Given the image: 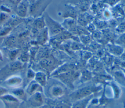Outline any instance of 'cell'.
<instances>
[{
    "label": "cell",
    "mask_w": 125,
    "mask_h": 108,
    "mask_svg": "<svg viewBox=\"0 0 125 108\" xmlns=\"http://www.w3.org/2000/svg\"><path fill=\"white\" fill-rule=\"evenodd\" d=\"M101 89V86L96 85L85 86L81 87L74 90L69 95L70 101L73 103L77 100L94 95L100 91Z\"/></svg>",
    "instance_id": "6da1fadb"
},
{
    "label": "cell",
    "mask_w": 125,
    "mask_h": 108,
    "mask_svg": "<svg viewBox=\"0 0 125 108\" xmlns=\"http://www.w3.org/2000/svg\"><path fill=\"white\" fill-rule=\"evenodd\" d=\"M43 18L49 35L51 36H54L65 30L61 23L51 18L47 13H44Z\"/></svg>",
    "instance_id": "7a4b0ae2"
},
{
    "label": "cell",
    "mask_w": 125,
    "mask_h": 108,
    "mask_svg": "<svg viewBox=\"0 0 125 108\" xmlns=\"http://www.w3.org/2000/svg\"><path fill=\"white\" fill-rule=\"evenodd\" d=\"M66 92L64 85L61 83H54L47 89V95L50 99H58L63 97Z\"/></svg>",
    "instance_id": "3957f363"
},
{
    "label": "cell",
    "mask_w": 125,
    "mask_h": 108,
    "mask_svg": "<svg viewBox=\"0 0 125 108\" xmlns=\"http://www.w3.org/2000/svg\"><path fill=\"white\" fill-rule=\"evenodd\" d=\"M49 0H37L35 1L29 7V12L31 15L36 17H39L43 13L46 8L49 4Z\"/></svg>",
    "instance_id": "277c9868"
},
{
    "label": "cell",
    "mask_w": 125,
    "mask_h": 108,
    "mask_svg": "<svg viewBox=\"0 0 125 108\" xmlns=\"http://www.w3.org/2000/svg\"><path fill=\"white\" fill-rule=\"evenodd\" d=\"M26 105L32 108H38L45 104V97L43 92H38L27 97Z\"/></svg>",
    "instance_id": "5b68a950"
},
{
    "label": "cell",
    "mask_w": 125,
    "mask_h": 108,
    "mask_svg": "<svg viewBox=\"0 0 125 108\" xmlns=\"http://www.w3.org/2000/svg\"><path fill=\"white\" fill-rule=\"evenodd\" d=\"M0 99L7 108H19L20 105V100L10 93L0 97Z\"/></svg>",
    "instance_id": "8992f818"
},
{
    "label": "cell",
    "mask_w": 125,
    "mask_h": 108,
    "mask_svg": "<svg viewBox=\"0 0 125 108\" xmlns=\"http://www.w3.org/2000/svg\"><path fill=\"white\" fill-rule=\"evenodd\" d=\"M57 61L53 57L48 56L40 59L39 61L40 66L44 70H52L53 72L58 67L57 66Z\"/></svg>",
    "instance_id": "52a82bcc"
},
{
    "label": "cell",
    "mask_w": 125,
    "mask_h": 108,
    "mask_svg": "<svg viewBox=\"0 0 125 108\" xmlns=\"http://www.w3.org/2000/svg\"><path fill=\"white\" fill-rule=\"evenodd\" d=\"M22 82V78L18 75H11L7 77L3 82L7 86L13 89L20 87Z\"/></svg>",
    "instance_id": "ba28073f"
},
{
    "label": "cell",
    "mask_w": 125,
    "mask_h": 108,
    "mask_svg": "<svg viewBox=\"0 0 125 108\" xmlns=\"http://www.w3.org/2000/svg\"><path fill=\"white\" fill-rule=\"evenodd\" d=\"M24 90L27 95L28 96L38 92H43V88L37 83L34 79L30 81Z\"/></svg>",
    "instance_id": "9c48e42d"
},
{
    "label": "cell",
    "mask_w": 125,
    "mask_h": 108,
    "mask_svg": "<svg viewBox=\"0 0 125 108\" xmlns=\"http://www.w3.org/2000/svg\"><path fill=\"white\" fill-rule=\"evenodd\" d=\"M28 2L27 0H23L20 2L16 7L17 15L21 18H25L28 12Z\"/></svg>",
    "instance_id": "30bf717a"
},
{
    "label": "cell",
    "mask_w": 125,
    "mask_h": 108,
    "mask_svg": "<svg viewBox=\"0 0 125 108\" xmlns=\"http://www.w3.org/2000/svg\"><path fill=\"white\" fill-rule=\"evenodd\" d=\"M94 97V95H92L77 100L72 103L71 108H87L91 99Z\"/></svg>",
    "instance_id": "8fae6325"
},
{
    "label": "cell",
    "mask_w": 125,
    "mask_h": 108,
    "mask_svg": "<svg viewBox=\"0 0 125 108\" xmlns=\"http://www.w3.org/2000/svg\"><path fill=\"white\" fill-rule=\"evenodd\" d=\"M34 80L43 88L47 84V74L42 71L37 72H35Z\"/></svg>",
    "instance_id": "7c38bea8"
},
{
    "label": "cell",
    "mask_w": 125,
    "mask_h": 108,
    "mask_svg": "<svg viewBox=\"0 0 125 108\" xmlns=\"http://www.w3.org/2000/svg\"><path fill=\"white\" fill-rule=\"evenodd\" d=\"M107 50L111 54L115 56H121L124 52V48L118 44H108Z\"/></svg>",
    "instance_id": "4fadbf2b"
},
{
    "label": "cell",
    "mask_w": 125,
    "mask_h": 108,
    "mask_svg": "<svg viewBox=\"0 0 125 108\" xmlns=\"http://www.w3.org/2000/svg\"><path fill=\"white\" fill-rule=\"evenodd\" d=\"M10 93L17 97L19 100L22 101V102H25L27 98V95L25 91V90H23L20 87L13 89Z\"/></svg>",
    "instance_id": "5bb4252c"
},
{
    "label": "cell",
    "mask_w": 125,
    "mask_h": 108,
    "mask_svg": "<svg viewBox=\"0 0 125 108\" xmlns=\"http://www.w3.org/2000/svg\"><path fill=\"white\" fill-rule=\"evenodd\" d=\"M49 33L46 27L42 29L39 33L37 39L39 43L42 44L45 43L48 40Z\"/></svg>",
    "instance_id": "9a60e30c"
},
{
    "label": "cell",
    "mask_w": 125,
    "mask_h": 108,
    "mask_svg": "<svg viewBox=\"0 0 125 108\" xmlns=\"http://www.w3.org/2000/svg\"><path fill=\"white\" fill-rule=\"evenodd\" d=\"M23 67V63L20 60H13L8 65V69L10 71H16L22 69Z\"/></svg>",
    "instance_id": "2e32d148"
},
{
    "label": "cell",
    "mask_w": 125,
    "mask_h": 108,
    "mask_svg": "<svg viewBox=\"0 0 125 108\" xmlns=\"http://www.w3.org/2000/svg\"><path fill=\"white\" fill-rule=\"evenodd\" d=\"M33 27L37 31L41 30L46 27L43 16L38 17L35 19L33 22Z\"/></svg>",
    "instance_id": "e0dca14e"
},
{
    "label": "cell",
    "mask_w": 125,
    "mask_h": 108,
    "mask_svg": "<svg viewBox=\"0 0 125 108\" xmlns=\"http://www.w3.org/2000/svg\"><path fill=\"white\" fill-rule=\"evenodd\" d=\"M71 104L66 101H60L55 102L51 106L48 105L50 108H71Z\"/></svg>",
    "instance_id": "ac0fdd59"
},
{
    "label": "cell",
    "mask_w": 125,
    "mask_h": 108,
    "mask_svg": "<svg viewBox=\"0 0 125 108\" xmlns=\"http://www.w3.org/2000/svg\"><path fill=\"white\" fill-rule=\"evenodd\" d=\"M111 88L112 89L113 91V93L114 95V97L116 98H118L120 97V95L121 94V90L119 86H118L116 83H111L110 84Z\"/></svg>",
    "instance_id": "d6986e66"
},
{
    "label": "cell",
    "mask_w": 125,
    "mask_h": 108,
    "mask_svg": "<svg viewBox=\"0 0 125 108\" xmlns=\"http://www.w3.org/2000/svg\"><path fill=\"white\" fill-rule=\"evenodd\" d=\"M116 30L119 33H124L125 32V22H121L117 27Z\"/></svg>",
    "instance_id": "ffe728a7"
},
{
    "label": "cell",
    "mask_w": 125,
    "mask_h": 108,
    "mask_svg": "<svg viewBox=\"0 0 125 108\" xmlns=\"http://www.w3.org/2000/svg\"><path fill=\"white\" fill-rule=\"evenodd\" d=\"M8 93H9V91L8 89L2 86H0V97H1Z\"/></svg>",
    "instance_id": "44dd1931"
},
{
    "label": "cell",
    "mask_w": 125,
    "mask_h": 108,
    "mask_svg": "<svg viewBox=\"0 0 125 108\" xmlns=\"http://www.w3.org/2000/svg\"><path fill=\"white\" fill-rule=\"evenodd\" d=\"M35 75V72L34 71H33L32 69L28 70L27 73V77L28 79H34Z\"/></svg>",
    "instance_id": "7402d4cb"
},
{
    "label": "cell",
    "mask_w": 125,
    "mask_h": 108,
    "mask_svg": "<svg viewBox=\"0 0 125 108\" xmlns=\"http://www.w3.org/2000/svg\"><path fill=\"white\" fill-rule=\"evenodd\" d=\"M8 18V16L5 13H1L0 15V22L1 23L4 22L5 20H7Z\"/></svg>",
    "instance_id": "603a6c76"
},
{
    "label": "cell",
    "mask_w": 125,
    "mask_h": 108,
    "mask_svg": "<svg viewBox=\"0 0 125 108\" xmlns=\"http://www.w3.org/2000/svg\"><path fill=\"white\" fill-rule=\"evenodd\" d=\"M120 0H105V2L107 3V4H109L110 5H114Z\"/></svg>",
    "instance_id": "cb8c5ba5"
},
{
    "label": "cell",
    "mask_w": 125,
    "mask_h": 108,
    "mask_svg": "<svg viewBox=\"0 0 125 108\" xmlns=\"http://www.w3.org/2000/svg\"><path fill=\"white\" fill-rule=\"evenodd\" d=\"M120 40L124 43L125 44V32L124 33H123L122 35L120 36Z\"/></svg>",
    "instance_id": "d4e9b609"
},
{
    "label": "cell",
    "mask_w": 125,
    "mask_h": 108,
    "mask_svg": "<svg viewBox=\"0 0 125 108\" xmlns=\"http://www.w3.org/2000/svg\"><path fill=\"white\" fill-rule=\"evenodd\" d=\"M38 108H50L48 104L45 103V104H43L42 105L40 106V107H38Z\"/></svg>",
    "instance_id": "484cf974"
},
{
    "label": "cell",
    "mask_w": 125,
    "mask_h": 108,
    "mask_svg": "<svg viewBox=\"0 0 125 108\" xmlns=\"http://www.w3.org/2000/svg\"><path fill=\"white\" fill-rule=\"evenodd\" d=\"M19 108H32L29 107L28 106H27V105L26 104L25 105H24V106H20V105Z\"/></svg>",
    "instance_id": "4316f807"
},
{
    "label": "cell",
    "mask_w": 125,
    "mask_h": 108,
    "mask_svg": "<svg viewBox=\"0 0 125 108\" xmlns=\"http://www.w3.org/2000/svg\"><path fill=\"white\" fill-rule=\"evenodd\" d=\"M3 60V54L1 51L0 50V61H2Z\"/></svg>",
    "instance_id": "83f0119b"
},
{
    "label": "cell",
    "mask_w": 125,
    "mask_h": 108,
    "mask_svg": "<svg viewBox=\"0 0 125 108\" xmlns=\"http://www.w3.org/2000/svg\"><path fill=\"white\" fill-rule=\"evenodd\" d=\"M2 1V0H0V3Z\"/></svg>",
    "instance_id": "f1b7e54d"
}]
</instances>
